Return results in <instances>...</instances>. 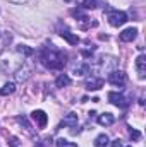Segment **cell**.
<instances>
[{"label": "cell", "mask_w": 146, "mask_h": 147, "mask_svg": "<svg viewBox=\"0 0 146 147\" xmlns=\"http://www.w3.org/2000/svg\"><path fill=\"white\" fill-rule=\"evenodd\" d=\"M40 58H41V63H43L46 69H50V70H59V69H62V67L65 65V62H67V55H65L64 51L57 50V48H52V46L41 50Z\"/></svg>", "instance_id": "1"}, {"label": "cell", "mask_w": 146, "mask_h": 147, "mask_svg": "<svg viewBox=\"0 0 146 147\" xmlns=\"http://www.w3.org/2000/svg\"><path fill=\"white\" fill-rule=\"evenodd\" d=\"M89 69L93 70V72H112V70H115L117 69V58H113V57H102V58H98V60H95L93 62V65H89Z\"/></svg>", "instance_id": "2"}, {"label": "cell", "mask_w": 146, "mask_h": 147, "mask_svg": "<svg viewBox=\"0 0 146 147\" xmlns=\"http://www.w3.org/2000/svg\"><path fill=\"white\" fill-rule=\"evenodd\" d=\"M105 12H107V19H108L110 26H113V28L124 26V24L127 22V14H126V12H122V10H113V9L107 7V9H105Z\"/></svg>", "instance_id": "3"}, {"label": "cell", "mask_w": 146, "mask_h": 147, "mask_svg": "<svg viewBox=\"0 0 146 147\" xmlns=\"http://www.w3.org/2000/svg\"><path fill=\"white\" fill-rule=\"evenodd\" d=\"M108 82L112 86H117V87H124L126 82H127V75L122 72V70H112L108 74Z\"/></svg>", "instance_id": "4"}, {"label": "cell", "mask_w": 146, "mask_h": 147, "mask_svg": "<svg viewBox=\"0 0 146 147\" xmlns=\"http://www.w3.org/2000/svg\"><path fill=\"white\" fill-rule=\"evenodd\" d=\"M108 101L112 105H115L117 108H127L129 106V101L124 94L120 92H108Z\"/></svg>", "instance_id": "5"}, {"label": "cell", "mask_w": 146, "mask_h": 147, "mask_svg": "<svg viewBox=\"0 0 146 147\" xmlns=\"http://www.w3.org/2000/svg\"><path fill=\"white\" fill-rule=\"evenodd\" d=\"M86 89L88 91H98V89H102L103 87V79L102 77H95V75H91V77H88L86 79Z\"/></svg>", "instance_id": "6"}, {"label": "cell", "mask_w": 146, "mask_h": 147, "mask_svg": "<svg viewBox=\"0 0 146 147\" xmlns=\"http://www.w3.org/2000/svg\"><path fill=\"white\" fill-rule=\"evenodd\" d=\"M31 118L35 120V123H36L40 128H45L46 127V123H48V116H46V113L41 110H35L31 113Z\"/></svg>", "instance_id": "7"}, {"label": "cell", "mask_w": 146, "mask_h": 147, "mask_svg": "<svg viewBox=\"0 0 146 147\" xmlns=\"http://www.w3.org/2000/svg\"><path fill=\"white\" fill-rule=\"evenodd\" d=\"M29 75H31V70H29L28 65H23V67H19V69L14 72V77H16L17 82H26V80L29 79Z\"/></svg>", "instance_id": "8"}, {"label": "cell", "mask_w": 146, "mask_h": 147, "mask_svg": "<svg viewBox=\"0 0 146 147\" xmlns=\"http://www.w3.org/2000/svg\"><path fill=\"white\" fill-rule=\"evenodd\" d=\"M138 36V29L136 28H127V29H124L122 33H120V41H124V43H131V41H134Z\"/></svg>", "instance_id": "9"}, {"label": "cell", "mask_w": 146, "mask_h": 147, "mask_svg": "<svg viewBox=\"0 0 146 147\" xmlns=\"http://www.w3.org/2000/svg\"><path fill=\"white\" fill-rule=\"evenodd\" d=\"M136 70L139 74V77H145L146 75V57L145 55H139L136 58Z\"/></svg>", "instance_id": "10"}, {"label": "cell", "mask_w": 146, "mask_h": 147, "mask_svg": "<svg viewBox=\"0 0 146 147\" xmlns=\"http://www.w3.org/2000/svg\"><path fill=\"white\" fill-rule=\"evenodd\" d=\"M113 121H115V118H113L112 113H103V115L98 116V123L102 127H110V125H113Z\"/></svg>", "instance_id": "11"}, {"label": "cell", "mask_w": 146, "mask_h": 147, "mask_svg": "<svg viewBox=\"0 0 146 147\" xmlns=\"http://www.w3.org/2000/svg\"><path fill=\"white\" fill-rule=\"evenodd\" d=\"M71 77L67 75V74H60L59 77H57V80H55V84H57V87H67V86H71Z\"/></svg>", "instance_id": "12"}, {"label": "cell", "mask_w": 146, "mask_h": 147, "mask_svg": "<svg viewBox=\"0 0 146 147\" xmlns=\"http://www.w3.org/2000/svg\"><path fill=\"white\" fill-rule=\"evenodd\" d=\"M16 91V84L14 82H3V86L0 87V96H9Z\"/></svg>", "instance_id": "13"}, {"label": "cell", "mask_w": 146, "mask_h": 147, "mask_svg": "<svg viewBox=\"0 0 146 147\" xmlns=\"http://www.w3.org/2000/svg\"><path fill=\"white\" fill-rule=\"evenodd\" d=\"M77 121H79L77 115H76V113H69V115H65V118H64L62 125H67V127H76V125H77Z\"/></svg>", "instance_id": "14"}, {"label": "cell", "mask_w": 146, "mask_h": 147, "mask_svg": "<svg viewBox=\"0 0 146 147\" xmlns=\"http://www.w3.org/2000/svg\"><path fill=\"white\" fill-rule=\"evenodd\" d=\"M110 144L108 135L107 134H100L96 139H95V147H107Z\"/></svg>", "instance_id": "15"}, {"label": "cell", "mask_w": 146, "mask_h": 147, "mask_svg": "<svg viewBox=\"0 0 146 147\" xmlns=\"http://www.w3.org/2000/svg\"><path fill=\"white\" fill-rule=\"evenodd\" d=\"M60 36L64 38L69 45H77V43H79V38L76 36V34H72V33H69V31H62Z\"/></svg>", "instance_id": "16"}, {"label": "cell", "mask_w": 146, "mask_h": 147, "mask_svg": "<svg viewBox=\"0 0 146 147\" xmlns=\"http://www.w3.org/2000/svg\"><path fill=\"white\" fill-rule=\"evenodd\" d=\"M16 50H17V53H21L23 57H31V55L35 53L33 48H29V46H26V45H19Z\"/></svg>", "instance_id": "17"}, {"label": "cell", "mask_w": 146, "mask_h": 147, "mask_svg": "<svg viewBox=\"0 0 146 147\" xmlns=\"http://www.w3.org/2000/svg\"><path fill=\"white\" fill-rule=\"evenodd\" d=\"M88 72H89V65L88 63H81V65L74 67V74L76 75H86Z\"/></svg>", "instance_id": "18"}, {"label": "cell", "mask_w": 146, "mask_h": 147, "mask_svg": "<svg viewBox=\"0 0 146 147\" xmlns=\"http://www.w3.org/2000/svg\"><path fill=\"white\" fill-rule=\"evenodd\" d=\"M55 146L57 147H77V144H74V142L67 140V139H59V140L55 142Z\"/></svg>", "instance_id": "19"}, {"label": "cell", "mask_w": 146, "mask_h": 147, "mask_svg": "<svg viewBox=\"0 0 146 147\" xmlns=\"http://www.w3.org/2000/svg\"><path fill=\"white\" fill-rule=\"evenodd\" d=\"M96 3H98V0H83V2H81V5H83L84 9H95Z\"/></svg>", "instance_id": "20"}, {"label": "cell", "mask_w": 146, "mask_h": 147, "mask_svg": "<svg viewBox=\"0 0 146 147\" xmlns=\"http://www.w3.org/2000/svg\"><path fill=\"white\" fill-rule=\"evenodd\" d=\"M129 135H131L132 140H139V139H141V134H139L136 128H131V130H129Z\"/></svg>", "instance_id": "21"}, {"label": "cell", "mask_w": 146, "mask_h": 147, "mask_svg": "<svg viewBox=\"0 0 146 147\" xmlns=\"http://www.w3.org/2000/svg\"><path fill=\"white\" fill-rule=\"evenodd\" d=\"M71 14H72V16L76 17V19H77V21H81L83 17H86V16H84V14H83L79 9H72V10H71Z\"/></svg>", "instance_id": "22"}, {"label": "cell", "mask_w": 146, "mask_h": 147, "mask_svg": "<svg viewBox=\"0 0 146 147\" xmlns=\"http://www.w3.org/2000/svg\"><path fill=\"white\" fill-rule=\"evenodd\" d=\"M112 147H122V140H119V139L113 140V142H112Z\"/></svg>", "instance_id": "23"}, {"label": "cell", "mask_w": 146, "mask_h": 147, "mask_svg": "<svg viewBox=\"0 0 146 147\" xmlns=\"http://www.w3.org/2000/svg\"><path fill=\"white\" fill-rule=\"evenodd\" d=\"M10 2H14V3H26L28 0H10Z\"/></svg>", "instance_id": "24"}, {"label": "cell", "mask_w": 146, "mask_h": 147, "mask_svg": "<svg viewBox=\"0 0 146 147\" xmlns=\"http://www.w3.org/2000/svg\"><path fill=\"white\" fill-rule=\"evenodd\" d=\"M64 2H72V0H64Z\"/></svg>", "instance_id": "25"}, {"label": "cell", "mask_w": 146, "mask_h": 147, "mask_svg": "<svg viewBox=\"0 0 146 147\" xmlns=\"http://www.w3.org/2000/svg\"><path fill=\"white\" fill-rule=\"evenodd\" d=\"M127 147H132V146H127Z\"/></svg>", "instance_id": "26"}]
</instances>
